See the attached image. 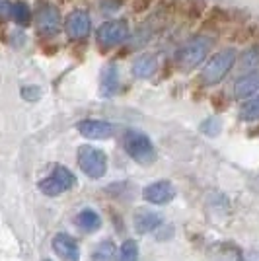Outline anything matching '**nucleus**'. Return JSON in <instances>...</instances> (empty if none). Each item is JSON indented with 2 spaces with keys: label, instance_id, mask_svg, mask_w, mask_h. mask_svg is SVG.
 Masks as SVG:
<instances>
[{
  "label": "nucleus",
  "instance_id": "f257e3e1",
  "mask_svg": "<svg viewBox=\"0 0 259 261\" xmlns=\"http://www.w3.org/2000/svg\"><path fill=\"white\" fill-rule=\"evenodd\" d=\"M213 45H215V39H213V37H209V35H193V37L177 51V57H175L177 66H179L184 72H189V70L197 68V66L206 59V55L211 53Z\"/></svg>",
  "mask_w": 259,
  "mask_h": 261
},
{
  "label": "nucleus",
  "instance_id": "f03ea898",
  "mask_svg": "<svg viewBox=\"0 0 259 261\" xmlns=\"http://www.w3.org/2000/svg\"><path fill=\"white\" fill-rule=\"evenodd\" d=\"M234 63H236V51L234 49L218 51L215 57H211V61L203 66V70L199 74L201 86H216V84H220L226 78L228 72L232 70Z\"/></svg>",
  "mask_w": 259,
  "mask_h": 261
},
{
  "label": "nucleus",
  "instance_id": "7ed1b4c3",
  "mask_svg": "<svg viewBox=\"0 0 259 261\" xmlns=\"http://www.w3.org/2000/svg\"><path fill=\"white\" fill-rule=\"evenodd\" d=\"M123 148L131 158L141 166H150L156 160V148L152 144L150 137L142 130L129 129L123 135Z\"/></svg>",
  "mask_w": 259,
  "mask_h": 261
},
{
  "label": "nucleus",
  "instance_id": "20e7f679",
  "mask_svg": "<svg viewBox=\"0 0 259 261\" xmlns=\"http://www.w3.org/2000/svg\"><path fill=\"white\" fill-rule=\"evenodd\" d=\"M78 166L90 179H101L108 172V154L92 144H82L76 152Z\"/></svg>",
  "mask_w": 259,
  "mask_h": 261
},
{
  "label": "nucleus",
  "instance_id": "39448f33",
  "mask_svg": "<svg viewBox=\"0 0 259 261\" xmlns=\"http://www.w3.org/2000/svg\"><path fill=\"white\" fill-rule=\"evenodd\" d=\"M74 185H76V177L68 168H65V166H55L53 170H51V174L39 181V191L47 197H57L66 193V191H70Z\"/></svg>",
  "mask_w": 259,
  "mask_h": 261
},
{
  "label": "nucleus",
  "instance_id": "423d86ee",
  "mask_svg": "<svg viewBox=\"0 0 259 261\" xmlns=\"http://www.w3.org/2000/svg\"><path fill=\"white\" fill-rule=\"evenodd\" d=\"M61 12L59 8L51 4V2H39L37 8H35V14H33V23L37 28V32L45 35V37H53L61 32Z\"/></svg>",
  "mask_w": 259,
  "mask_h": 261
},
{
  "label": "nucleus",
  "instance_id": "0eeeda50",
  "mask_svg": "<svg viewBox=\"0 0 259 261\" xmlns=\"http://www.w3.org/2000/svg\"><path fill=\"white\" fill-rule=\"evenodd\" d=\"M129 33L131 28L127 20H109L97 28L96 37L101 47H115V45L123 43L129 37Z\"/></svg>",
  "mask_w": 259,
  "mask_h": 261
},
{
  "label": "nucleus",
  "instance_id": "6e6552de",
  "mask_svg": "<svg viewBox=\"0 0 259 261\" xmlns=\"http://www.w3.org/2000/svg\"><path fill=\"white\" fill-rule=\"evenodd\" d=\"M65 32L70 39L82 41L90 33V14L86 10H72L65 18Z\"/></svg>",
  "mask_w": 259,
  "mask_h": 261
},
{
  "label": "nucleus",
  "instance_id": "1a4fd4ad",
  "mask_svg": "<svg viewBox=\"0 0 259 261\" xmlns=\"http://www.w3.org/2000/svg\"><path fill=\"white\" fill-rule=\"evenodd\" d=\"M142 197H144V201H148L152 205H166L175 197V187H173L172 181L160 179V181L146 185L142 189Z\"/></svg>",
  "mask_w": 259,
  "mask_h": 261
},
{
  "label": "nucleus",
  "instance_id": "9d476101",
  "mask_svg": "<svg viewBox=\"0 0 259 261\" xmlns=\"http://www.w3.org/2000/svg\"><path fill=\"white\" fill-rule=\"evenodd\" d=\"M78 133L86 139H92V141H106V139H111L113 133H115V127L108 123V121H97V119H84L76 125Z\"/></svg>",
  "mask_w": 259,
  "mask_h": 261
},
{
  "label": "nucleus",
  "instance_id": "9b49d317",
  "mask_svg": "<svg viewBox=\"0 0 259 261\" xmlns=\"http://www.w3.org/2000/svg\"><path fill=\"white\" fill-rule=\"evenodd\" d=\"M164 217L162 213L152 211V208H139L133 217V226L139 234H150L162 226Z\"/></svg>",
  "mask_w": 259,
  "mask_h": 261
},
{
  "label": "nucleus",
  "instance_id": "f8f14e48",
  "mask_svg": "<svg viewBox=\"0 0 259 261\" xmlns=\"http://www.w3.org/2000/svg\"><path fill=\"white\" fill-rule=\"evenodd\" d=\"M53 251L63 261H80V248L76 244V240L66 234V232H59L53 236Z\"/></svg>",
  "mask_w": 259,
  "mask_h": 261
},
{
  "label": "nucleus",
  "instance_id": "ddd939ff",
  "mask_svg": "<svg viewBox=\"0 0 259 261\" xmlns=\"http://www.w3.org/2000/svg\"><path fill=\"white\" fill-rule=\"evenodd\" d=\"M259 90V72H248L242 78H238L234 84V96L238 99L251 98Z\"/></svg>",
  "mask_w": 259,
  "mask_h": 261
},
{
  "label": "nucleus",
  "instance_id": "4468645a",
  "mask_svg": "<svg viewBox=\"0 0 259 261\" xmlns=\"http://www.w3.org/2000/svg\"><path fill=\"white\" fill-rule=\"evenodd\" d=\"M158 70V57L154 53H144L133 63V74L137 78H150Z\"/></svg>",
  "mask_w": 259,
  "mask_h": 261
},
{
  "label": "nucleus",
  "instance_id": "2eb2a0df",
  "mask_svg": "<svg viewBox=\"0 0 259 261\" xmlns=\"http://www.w3.org/2000/svg\"><path fill=\"white\" fill-rule=\"evenodd\" d=\"M76 224L84 232H96L101 228V217L97 215L94 208H82L76 215Z\"/></svg>",
  "mask_w": 259,
  "mask_h": 261
},
{
  "label": "nucleus",
  "instance_id": "dca6fc26",
  "mask_svg": "<svg viewBox=\"0 0 259 261\" xmlns=\"http://www.w3.org/2000/svg\"><path fill=\"white\" fill-rule=\"evenodd\" d=\"M119 90V72L113 65L106 66L103 74H101V86H99V94L101 96H113Z\"/></svg>",
  "mask_w": 259,
  "mask_h": 261
},
{
  "label": "nucleus",
  "instance_id": "f3484780",
  "mask_svg": "<svg viewBox=\"0 0 259 261\" xmlns=\"http://www.w3.org/2000/svg\"><path fill=\"white\" fill-rule=\"evenodd\" d=\"M230 22V14L228 10L220 8V6H215L205 14V28L206 30H218L220 25H226Z\"/></svg>",
  "mask_w": 259,
  "mask_h": 261
},
{
  "label": "nucleus",
  "instance_id": "a211bd4d",
  "mask_svg": "<svg viewBox=\"0 0 259 261\" xmlns=\"http://www.w3.org/2000/svg\"><path fill=\"white\" fill-rule=\"evenodd\" d=\"M12 18H14V22L18 23L20 28H28V25L33 22L30 6H28L25 2H22V0L14 2V6H12Z\"/></svg>",
  "mask_w": 259,
  "mask_h": 261
},
{
  "label": "nucleus",
  "instance_id": "6ab92c4d",
  "mask_svg": "<svg viewBox=\"0 0 259 261\" xmlns=\"http://www.w3.org/2000/svg\"><path fill=\"white\" fill-rule=\"evenodd\" d=\"M115 244L111 240H103L97 244V248L92 253V261H115Z\"/></svg>",
  "mask_w": 259,
  "mask_h": 261
},
{
  "label": "nucleus",
  "instance_id": "aec40b11",
  "mask_svg": "<svg viewBox=\"0 0 259 261\" xmlns=\"http://www.w3.org/2000/svg\"><path fill=\"white\" fill-rule=\"evenodd\" d=\"M206 14V0H185V16L189 22H199Z\"/></svg>",
  "mask_w": 259,
  "mask_h": 261
},
{
  "label": "nucleus",
  "instance_id": "412c9836",
  "mask_svg": "<svg viewBox=\"0 0 259 261\" xmlns=\"http://www.w3.org/2000/svg\"><path fill=\"white\" fill-rule=\"evenodd\" d=\"M240 119L242 121H259V96L248 99L242 108H240Z\"/></svg>",
  "mask_w": 259,
  "mask_h": 261
},
{
  "label": "nucleus",
  "instance_id": "4be33fe9",
  "mask_svg": "<svg viewBox=\"0 0 259 261\" xmlns=\"http://www.w3.org/2000/svg\"><path fill=\"white\" fill-rule=\"evenodd\" d=\"M119 261H139V244L135 240H125L119 250Z\"/></svg>",
  "mask_w": 259,
  "mask_h": 261
},
{
  "label": "nucleus",
  "instance_id": "5701e85b",
  "mask_svg": "<svg viewBox=\"0 0 259 261\" xmlns=\"http://www.w3.org/2000/svg\"><path fill=\"white\" fill-rule=\"evenodd\" d=\"M253 35H255V32H253L251 28H248V25H240V28H236L234 32L230 33V39L236 41V43H246V41H249Z\"/></svg>",
  "mask_w": 259,
  "mask_h": 261
},
{
  "label": "nucleus",
  "instance_id": "b1692460",
  "mask_svg": "<svg viewBox=\"0 0 259 261\" xmlns=\"http://www.w3.org/2000/svg\"><path fill=\"white\" fill-rule=\"evenodd\" d=\"M240 63H242L244 68H255V66H259V45H255L253 49H249V51L242 55Z\"/></svg>",
  "mask_w": 259,
  "mask_h": 261
},
{
  "label": "nucleus",
  "instance_id": "393cba45",
  "mask_svg": "<svg viewBox=\"0 0 259 261\" xmlns=\"http://www.w3.org/2000/svg\"><path fill=\"white\" fill-rule=\"evenodd\" d=\"M220 119L218 117H209V119H205L203 123H201V130L205 133V135H209V137H216L218 133H220Z\"/></svg>",
  "mask_w": 259,
  "mask_h": 261
},
{
  "label": "nucleus",
  "instance_id": "a878e982",
  "mask_svg": "<svg viewBox=\"0 0 259 261\" xmlns=\"http://www.w3.org/2000/svg\"><path fill=\"white\" fill-rule=\"evenodd\" d=\"M12 6L14 2L10 0H0V23H6L12 18Z\"/></svg>",
  "mask_w": 259,
  "mask_h": 261
},
{
  "label": "nucleus",
  "instance_id": "bb28decb",
  "mask_svg": "<svg viewBox=\"0 0 259 261\" xmlns=\"http://www.w3.org/2000/svg\"><path fill=\"white\" fill-rule=\"evenodd\" d=\"M156 0H133V10L135 12H146Z\"/></svg>",
  "mask_w": 259,
  "mask_h": 261
},
{
  "label": "nucleus",
  "instance_id": "cd10ccee",
  "mask_svg": "<svg viewBox=\"0 0 259 261\" xmlns=\"http://www.w3.org/2000/svg\"><path fill=\"white\" fill-rule=\"evenodd\" d=\"M213 108H215L216 111L226 108V98H224V94H215V96H213Z\"/></svg>",
  "mask_w": 259,
  "mask_h": 261
},
{
  "label": "nucleus",
  "instance_id": "c85d7f7f",
  "mask_svg": "<svg viewBox=\"0 0 259 261\" xmlns=\"http://www.w3.org/2000/svg\"><path fill=\"white\" fill-rule=\"evenodd\" d=\"M125 2H129V0H103L101 4H103V8H108V4H109V10H119Z\"/></svg>",
  "mask_w": 259,
  "mask_h": 261
},
{
  "label": "nucleus",
  "instance_id": "c756f323",
  "mask_svg": "<svg viewBox=\"0 0 259 261\" xmlns=\"http://www.w3.org/2000/svg\"><path fill=\"white\" fill-rule=\"evenodd\" d=\"M23 94V98H28V101H30V98H32V101H35V99L39 98V90H23L22 92Z\"/></svg>",
  "mask_w": 259,
  "mask_h": 261
},
{
  "label": "nucleus",
  "instance_id": "7c9ffc66",
  "mask_svg": "<svg viewBox=\"0 0 259 261\" xmlns=\"http://www.w3.org/2000/svg\"><path fill=\"white\" fill-rule=\"evenodd\" d=\"M61 4H70V2H74V0H59Z\"/></svg>",
  "mask_w": 259,
  "mask_h": 261
},
{
  "label": "nucleus",
  "instance_id": "2f4dec72",
  "mask_svg": "<svg viewBox=\"0 0 259 261\" xmlns=\"http://www.w3.org/2000/svg\"><path fill=\"white\" fill-rule=\"evenodd\" d=\"M43 261H53V259H43Z\"/></svg>",
  "mask_w": 259,
  "mask_h": 261
}]
</instances>
